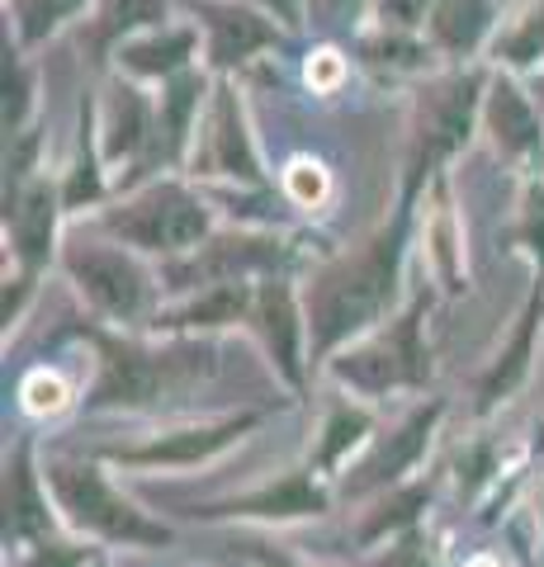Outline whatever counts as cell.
I'll list each match as a JSON object with an SVG mask.
<instances>
[{
    "instance_id": "obj_35",
    "label": "cell",
    "mask_w": 544,
    "mask_h": 567,
    "mask_svg": "<svg viewBox=\"0 0 544 567\" xmlns=\"http://www.w3.org/2000/svg\"><path fill=\"white\" fill-rule=\"evenodd\" d=\"M383 567H427V563H421V554H417V544H408V548H398V554H393L389 563H383Z\"/></svg>"
},
{
    "instance_id": "obj_9",
    "label": "cell",
    "mask_w": 544,
    "mask_h": 567,
    "mask_svg": "<svg viewBox=\"0 0 544 567\" xmlns=\"http://www.w3.org/2000/svg\"><path fill=\"white\" fill-rule=\"evenodd\" d=\"M493 20H497L493 0H435L431 14H427V33L441 52L464 58V52H473L487 39Z\"/></svg>"
},
{
    "instance_id": "obj_30",
    "label": "cell",
    "mask_w": 544,
    "mask_h": 567,
    "mask_svg": "<svg viewBox=\"0 0 544 567\" xmlns=\"http://www.w3.org/2000/svg\"><path fill=\"white\" fill-rule=\"evenodd\" d=\"M62 398H66V393H62L58 379H43V374H39V379L29 383V406H33V412H58Z\"/></svg>"
},
{
    "instance_id": "obj_3",
    "label": "cell",
    "mask_w": 544,
    "mask_h": 567,
    "mask_svg": "<svg viewBox=\"0 0 544 567\" xmlns=\"http://www.w3.org/2000/svg\"><path fill=\"white\" fill-rule=\"evenodd\" d=\"M110 233L133 246H152V251H185V246H199V237L208 233V213L189 189L156 185L110 213Z\"/></svg>"
},
{
    "instance_id": "obj_22",
    "label": "cell",
    "mask_w": 544,
    "mask_h": 567,
    "mask_svg": "<svg viewBox=\"0 0 544 567\" xmlns=\"http://www.w3.org/2000/svg\"><path fill=\"white\" fill-rule=\"evenodd\" d=\"M48 237H52V194L48 189H33L24 208H20V246L29 260H43L48 251Z\"/></svg>"
},
{
    "instance_id": "obj_15",
    "label": "cell",
    "mask_w": 544,
    "mask_h": 567,
    "mask_svg": "<svg viewBox=\"0 0 544 567\" xmlns=\"http://www.w3.org/2000/svg\"><path fill=\"white\" fill-rule=\"evenodd\" d=\"M402 350V346H398ZM393 346H383V350H360V354H350V360L337 364V374L350 379V383H360V388H389L398 379H421L417 374V364L408 360V354H398Z\"/></svg>"
},
{
    "instance_id": "obj_17",
    "label": "cell",
    "mask_w": 544,
    "mask_h": 567,
    "mask_svg": "<svg viewBox=\"0 0 544 567\" xmlns=\"http://www.w3.org/2000/svg\"><path fill=\"white\" fill-rule=\"evenodd\" d=\"M104 152L110 156H129L143 147V137H147V104L137 91H114L110 100V123H104Z\"/></svg>"
},
{
    "instance_id": "obj_16",
    "label": "cell",
    "mask_w": 544,
    "mask_h": 567,
    "mask_svg": "<svg viewBox=\"0 0 544 567\" xmlns=\"http://www.w3.org/2000/svg\"><path fill=\"white\" fill-rule=\"evenodd\" d=\"M85 6H91V0H10L14 29H20L24 43L52 39V33H58L62 24H72Z\"/></svg>"
},
{
    "instance_id": "obj_1",
    "label": "cell",
    "mask_w": 544,
    "mask_h": 567,
    "mask_svg": "<svg viewBox=\"0 0 544 567\" xmlns=\"http://www.w3.org/2000/svg\"><path fill=\"white\" fill-rule=\"evenodd\" d=\"M398 246H402V227L379 233L360 256L331 265L322 275V284L312 289V336H318L322 350L337 346L341 336H350L356 327H365L383 303H389Z\"/></svg>"
},
{
    "instance_id": "obj_21",
    "label": "cell",
    "mask_w": 544,
    "mask_h": 567,
    "mask_svg": "<svg viewBox=\"0 0 544 567\" xmlns=\"http://www.w3.org/2000/svg\"><path fill=\"white\" fill-rule=\"evenodd\" d=\"M502 58L521 62V66L544 58V0H531V6L516 14V24L502 33Z\"/></svg>"
},
{
    "instance_id": "obj_6",
    "label": "cell",
    "mask_w": 544,
    "mask_h": 567,
    "mask_svg": "<svg viewBox=\"0 0 544 567\" xmlns=\"http://www.w3.org/2000/svg\"><path fill=\"white\" fill-rule=\"evenodd\" d=\"M66 270L76 275V284L95 298L104 312H137L143 303V275L129 256L110 251V246H81V251L66 256Z\"/></svg>"
},
{
    "instance_id": "obj_11",
    "label": "cell",
    "mask_w": 544,
    "mask_h": 567,
    "mask_svg": "<svg viewBox=\"0 0 544 567\" xmlns=\"http://www.w3.org/2000/svg\"><path fill=\"white\" fill-rule=\"evenodd\" d=\"M483 114H487V133H493V142L502 152L525 156V152L540 147V118L531 110V100H525L512 81H497L493 91H487Z\"/></svg>"
},
{
    "instance_id": "obj_29",
    "label": "cell",
    "mask_w": 544,
    "mask_h": 567,
    "mask_svg": "<svg viewBox=\"0 0 544 567\" xmlns=\"http://www.w3.org/2000/svg\"><path fill=\"white\" fill-rule=\"evenodd\" d=\"M24 104H29V81L20 62L10 58V43H6V128H14V123L24 118Z\"/></svg>"
},
{
    "instance_id": "obj_18",
    "label": "cell",
    "mask_w": 544,
    "mask_h": 567,
    "mask_svg": "<svg viewBox=\"0 0 544 567\" xmlns=\"http://www.w3.org/2000/svg\"><path fill=\"white\" fill-rule=\"evenodd\" d=\"M431 421H435V412H421V416H412V425L402 431L389 450H383L374 464H370V473H365V483L360 487H374V483H389V477H398L402 468L412 464V458L421 454V445H427V431H431Z\"/></svg>"
},
{
    "instance_id": "obj_10",
    "label": "cell",
    "mask_w": 544,
    "mask_h": 567,
    "mask_svg": "<svg viewBox=\"0 0 544 567\" xmlns=\"http://www.w3.org/2000/svg\"><path fill=\"white\" fill-rule=\"evenodd\" d=\"M270 260H279L275 241L223 237V241H208L189 265H175L171 279L175 284H199V279H223V275H237V270H256V265H270Z\"/></svg>"
},
{
    "instance_id": "obj_8",
    "label": "cell",
    "mask_w": 544,
    "mask_h": 567,
    "mask_svg": "<svg viewBox=\"0 0 544 567\" xmlns=\"http://www.w3.org/2000/svg\"><path fill=\"white\" fill-rule=\"evenodd\" d=\"M199 48V33L189 24H152L137 29L129 43H119V66L133 76H181Z\"/></svg>"
},
{
    "instance_id": "obj_23",
    "label": "cell",
    "mask_w": 544,
    "mask_h": 567,
    "mask_svg": "<svg viewBox=\"0 0 544 567\" xmlns=\"http://www.w3.org/2000/svg\"><path fill=\"white\" fill-rule=\"evenodd\" d=\"M242 303H247V293H242L237 284H218L214 293H204L199 303L185 312V322H233L242 312Z\"/></svg>"
},
{
    "instance_id": "obj_24",
    "label": "cell",
    "mask_w": 544,
    "mask_h": 567,
    "mask_svg": "<svg viewBox=\"0 0 544 567\" xmlns=\"http://www.w3.org/2000/svg\"><path fill=\"white\" fill-rule=\"evenodd\" d=\"M370 6H374V0H304L308 20L318 29H350Z\"/></svg>"
},
{
    "instance_id": "obj_31",
    "label": "cell",
    "mask_w": 544,
    "mask_h": 567,
    "mask_svg": "<svg viewBox=\"0 0 544 567\" xmlns=\"http://www.w3.org/2000/svg\"><path fill=\"white\" fill-rule=\"evenodd\" d=\"M100 194V181H95V166L91 162H81L76 175H72V185H66V204H81V199H95Z\"/></svg>"
},
{
    "instance_id": "obj_13",
    "label": "cell",
    "mask_w": 544,
    "mask_h": 567,
    "mask_svg": "<svg viewBox=\"0 0 544 567\" xmlns=\"http://www.w3.org/2000/svg\"><path fill=\"white\" fill-rule=\"evenodd\" d=\"M252 421H227V425H214V431H185L175 440H162V445H147V450H124L129 464H185V458H204L214 454L218 445H227L237 431H247Z\"/></svg>"
},
{
    "instance_id": "obj_27",
    "label": "cell",
    "mask_w": 544,
    "mask_h": 567,
    "mask_svg": "<svg viewBox=\"0 0 544 567\" xmlns=\"http://www.w3.org/2000/svg\"><path fill=\"white\" fill-rule=\"evenodd\" d=\"M365 435V416H356V412H341L337 421L327 425V445H322V464H337L341 458V450L346 445H356V440Z\"/></svg>"
},
{
    "instance_id": "obj_32",
    "label": "cell",
    "mask_w": 544,
    "mask_h": 567,
    "mask_svg": "<svg viewBox=\"0 0 544 567\" xmlns=\"http://www.w3.org/2000/svg\"><path fill=\"white\" fill-rule=\"evenodd\" d=\"M421 502H427V492H408V496H402V502H393L389 516H379V520L370 525V535H379V529H389V525H398V520H408Z\"/></svg>"
},
{
    "instance_id": "obj_12",
    "label": "cell",
    "mask_w": 544,
    "mask_h": 567,
    "mask_svg": "<svg viewBox=\"0 0 544 567\" xmlns=\"http://www.w3.org/2000/svg\"><path fill=\"white\" fill-rule=\"evenodd\" d=\"M260 322H266V341L275 350V364L285 369V379H298V317H294V298L285 284H270L260 293Z\"/></svg>"
},
{
    "instance_id": "obj_34",
    "label": "cell",
    "mask_w": 544,
    "mask_h": 567,
    "mask_svg": "<svg viewBox=\"0 0 544 567\" xmlns=\"http://www.w3.org/2000/svg\"><path fill=\"white\" fill-rule=\"evenodd\" d=\"M247 6L270 10L275 20H285V24H298V14H304V0H247Z\"/></svg>"
},
{
    "instance_id": "obj_28",
    "label": "cell",
    "mask_w": 544,
    "mask_h": 567,
    "mask_svg": "<svg viewBox=\"0 0 544 567\" xmlns=\"http://www.w3.org/2000/svg\"><path fill=\"white\" fill-rule=\"evenodd\" d=\"M285 185H289V194H294L298 204H318L322 194H327V175L312 166V162H294L289 175H285Z\"/></svg>"
},
{
    "instance_id": "obj_33",
    "label": "cell",
    "mask_w": 544,
    "mask_h": 567,
    "mask_svg": "<svg viewBox=\"0 0 544 567\" xmlns=\"http://www.w3.org/2000/svg\"><path fill=\"white\" fill-rule=\"evenodd\" d=\"M341 76V58L337 52H318V58L308 62V81H322V85H331Z\"/></svg>"
},
{
    "instance_id": "obj_26",
    "label": "cell",
    "mask_w": 544,
    "mask_h": 567,
    "mask_svg": "<svg viewBox=\"0 0 544 567\" xmlns=\"http://www.w3.org/2000/svg\"><path fill=\"white\" fill-rule=\"evenodd\" d=\"M431 6L435 0H374V14L383 29H417V24H427Z\"/></svg>"
},
{
    "instance_id": "obj_25",
    "label": "cell",
    "mask_w": 544,
    "mask_h": 567,
    "mask_svg": "<svg viewBox=\"0 0 544 567\" xmlns=\"http://www.w3.org/2000/svg\"><path fill=\"white\" fill-rule=\"evenodd\" d=\"M43 511H39V496L29 487V473L20 468L14 473V502H10V529L14 535H24V529H43Z\"/></svg>"
},
{
    "instance_id": "obj_14",
    "label": "cell",
    "mask_w": 544,
    "mask_h": 567,
    "mask_svg": "<svg viewBox=\"0 0 544 567\" xmlns=\"http://www.w3.org/2000/svg\"><path fill=\"white\" fill-rule=\"evenodd\" d=\"M156 383H162V374H156L143 354L114 350L110 369H104V383H100V402H147L156 393Z\"/></svg>"
},
{
    "instance_id": "obj_4",
    "label": "cell",
    "mask_w": 544,
    "mask_h": 567,
    "mask_svg": "<svg viewBox=\"0 0 544 567\" xmlns=\"http://www.w3.org/2000/svg\"><path fill=\"white\" fill-rule=\"evenodd\" d=\"M52 487L66 502V511L81 520L100 529V535H114V539H147V544H162L166 529L162 525H147L129 502H119V496L100 483L95 473L85 468H58L52 473Z\"/></svg>"
},
{
    "instance_id": "obj_36",
    "label": "cell",
    "mask_w": 544,
    "mask_h": 567,
    "mask_svg": "<svg viewBox=\"0 0 544 567\" xmlns=\"http://www.w3.org/2000/svg\"><path fill=\"white\" fill-rule=\"evenodd\" d=\"M540 95H544V91H540Z\"/></svg>"
},
{
    "instance_id": "obj_2",
    "label": "cell",
    "mask_w": 544,
    "mask_h": 567,
    "mask_svg": "<svg viewBox=\"0 0 544 567\" xmlns=\"http://www.w3.org/2000/svg\"><path fill=\"white\" fill-rule=\"evenodd\" d=\"M479 91H483V81L473 76V71L445 76V81H435L431 91H427V100H421V114H417L412 162H408V185L412 189L427 181V175L441 166L450 152L464 147L473 110H479Z\"/></svg>"
},
{
    "instance_id": "obj_5",
    "label": "cell",
    "mask_w": 544,
    "mask_h": 567,
    "mask_svg": "<svg viewBox=\"0 0 544 567\" xmlns=\"http://www.w3.org/2000/svg\"><path fill=\"white\" fill-rule=\"evenodd\" d=\"M195 20L208 33V58L218 66H237L279 43V29L270 20V10L242 6V0H189Z\"/></svg>"
},
{
    "instance_id": "obj_7",
    "label": "cell",
    "mask_w": 544,
    "mask_h": 567,
    "mask_svg": "<svg viewBox=\"0 0 544 567\" xmlns=\"http://www.w3.org/2000/svg\"><path fill=\"white\" fill-rule=\"evenodd\" d=\"M204 166L214 175H237V181H260L256 166V147L247 137V123H242V110L233 91L214 95V110L204 118Z\"/></svg>"
},
{
    "instance_id": "obj_20",
    "label": "cell",
    "mask_w": 544,
    "mask_h": 567,
    "mask_svg": "<svg viewBox=\"0 0 544 567\" xmlns=\"http://www.w3.org/2000/svg\"><path fill=\"white\" fill-rule=\"evenodd\" d=\"M166 20V0H104L100 6V39H124V33L152 29Z\"/></svg>"
},
{
    "instance_id": "obj_19",
    "label": "cell",
    "mask_w": 544,
    "mask_h": 567,
    "mask_svg": "<svg viewBox=\"0 0 544 567\" xmlns=\"http://www.w3.org/2000/svg\"><path fill=\"white\" fill-rule=\"evenodd\" d=\"M242 511H247V516H312V511H322V496L312 492L304 477H289V483L242 502Z\"/></svg>"
}]
</instances>
